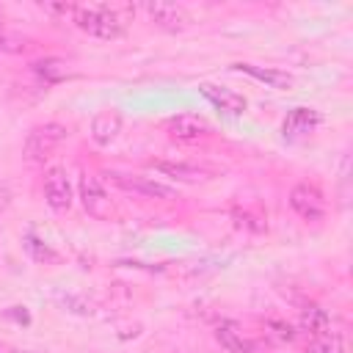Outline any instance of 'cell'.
I'll return each instance as SVG.
<instances>
[{"label":"cell","mask_w":353,"mask_h":353,"mask_svg":"<svg viewBox=\"0 0 353 353\" xmlns=\"http://www.w3.org/2000/svg\"><path fill=\"white\" fill-rule=\"evenodd\" d=\"M69 14H72V22L94 36V39H121L124 36V19L116 14V8H108V6H69Z\"/></svg>","instance_id":"6da1fadb"},{"label":"cell","mask_w":353,"mask_h":353,"mask_svg":"<svg viewBox=\"0 0 353 353\" xmlns=\"http://www.w3.org/2000/svg\"><path fill=\"white\" fill-rule=\"evenodd\" d=\"M66 132H69V130H66L61 121L36 124V127L28 132L25 143H22V157H25L28 163H41V160H47V157L66 141Z\"/></svg>","instance_id":"7a4b0ae2"},{"label":"cell","mask_w":353,"mask_h":353,"mask_svg":"<svg viewBox=\"0 0 353 353\" xmlns=\"http://www.w3.org/2000/svg\"><path fill=\"white\" fill-rule=\"evenodd\" d=\"M80 201H83L85 212L99 218V221H108L113 215V204H110V196H108L105 185L88 171L80 174Z\"/></svg>","instance_id":"3957f363"},{"label":"cell","mask_w":353,"mask_h":353,"mask_svg":"<svg viewBox=\"0 0 353 353\" xmlns=\"http://www.w3.org/2000/svg\"><path fill=\"white\" fill-rule=\"evenodd\" d=\"M290 207L303 221H323L325 218V196L317 185H309V182H298L290 190Z\"/></svg>","instance_id":"277c9868"},{"label":"cell","mask_w":353,"mask_h":353,"mask_svg":"<svg viewBox=\"0 0 353 353\" xmlns=\"http://www.w3.org/2000/svg\"><path fill=\"white\" fill-rule=\"evenodd\" d=\"M110 179L124 188V190H132L138 196H146V199H163V201H171L176 199V190L165 182H157L154 176H141V174H121V171H113Z\"/></svg>","instance_id":"5b68a950"},{"label":"cell","mask_w":353,"mask_h":353,"mask_svg":"<svg viewBox=\"0 0 353 353\" xmlns=\"http://www.w3.org/2000/svg\"><path fill=\"white\" fill-rule=\"evenodd\" d=\"M143 11L149 14V19L168 30V33H179V30H188L193 25V17L188 14L185 6H176V3H146Z\"/></svg>","instance_id":"8992f818"},{"label":"cell","mask_w":353,"mask_h":353,"mask_svg":"<svg viewBox=\"0 0 353 353\" xmlns=\"http://www.w3.org/2000/svg\"><path fill=\"white\" fill-rule=\"evenodd\" d=\"M44 199L55 212H66L72 207V182L66 168L52 165L44 174Z\"/></svg>","instance_id":"52a82bcc"},{"label":"cell","mask_w":353,"mask_h":353,"mask_svg":"<svg viewBox=\"0 0 353 353\" xmlns=\"http://www.w3.org/2000/svg\"><path fill=\"white\" fill-rule=\"evenodd\" d=\"M149 168H154L163 176H171L176 182H188V185H199V182H207L215 176L212 168L196 165V163H182V160H152Z\"/></svg>","instance_id":"ba28073f"},{"label":"cell","mask_w":353,"mask_h":353,"mask_svg":"<svg viewBox=\"0 0 353 353\" xmlns=\"http://www.w3.org/2000/svg\"><path fill=\"white\" fill-rule=\"evenodd\" d=\"M165 132L174 138V141H185V143H193L204 135H210V124L207 119L196 116V113H176L165 121Z\"/></svg>","instance_id":"9c48e42d"},{"label":"cell","mask_w":353,"mask_h":353,"mask_svg":"<svg viewBox=\"0 0 353 353\" xmlns=\"http://www.w3.org/2000/svg\"><path fill=\"white\" fill-rule=\"evenodd\" d=\"M199 91H201V97H204L207 102H212V105H215L221 113H226V116H240V113L248 108L245 97L237 94V91H232V88H223V85H215V83H201Z\"/></svg>","instance_id":"30bf717a"},{"label":"cell","mask_w":353,"mask_h":353,"mask_svg":"<svg viewBox=\"0 0 353 353\" xmlns=\"http://www.w3.org/2000/svg\"><path fill=\"white\" fill-rule=\"evenodd\" d=\"M215 339L229 350V353H256V345L243 334V328L232 320H221L215 328Z\"/></svg>","instance_id":"8fae6325"},{"label":"cell","mask_w":353,"mask_h":353,"mask_svg":"<svg viewBox=\"0 0 353 353\" xmlns=\"http://www.w3.org/2000/svg\"><path fill=\"white\" fill-rule=\"evenodd\" d=\"M320 124V113L312 110V108H292L281 124L284 130V138H301V135H309L314 127Z\"/></svg>","instance_id":"7c38bea8"},{"label":"cell","mask_w":353,"mask_h":353,"mask_svg":"<svg viewBox=\"0 0 353 353\" xmlns=\"http://www.w3.org/2000/svg\"><path fill=\"white\" fill-rule=\"evenodd\" d=\"M121 132V116L116 110H102L91 119V138L99 146H110Z\"/></svg>","instance_id":"4fadbf2b"},{"label":"cell","mask_w":353,"mask_h":353,"mask_svg":"<svg viewBox=\"0 0 353 353\" xmlns=\"http://www.w3.org/2000/svg\"><path fill=\"white\" fill-rule=\"evenodd\" d=\"M232 69L265 83L268 88H290L292 85V74L290 72H281V69H265V66H254V63H232Z\"/></svg>","instance_id":"5bb4252c"},{"label":"cell","mask_w":353,"mask_h":353,"mask_svg":"<svg viewBox=\"0 0 353 353\" xmlns=\"http://www.w3.org/2000/svg\"><path fill=\"white\" fill-rule=\"evenodd\" d=\"M301 328L309 334V336H328V328H331V317H328V312L325 309H320V306H314V303H309V306H303L301 309Z\"/></svg>","instance_id":"9a60e30c"},{"label":"cell","mask_w":353,"mask_h":353,"mask_svg":"<svg viewBox=\"0 0 353 353\" xmlns=\"http://www.w3.org/2000/svg\"><path fill=\"white\" fill-rule=\"evenodd\" d=\"M30 66H33V72H36L39 77H44V80H50V83H58V80L69 77L66 61H61V58H41V61H36V63H30Z\"/></svg>","instance_id":"2e32d148"},{"label":"cell","mask_w":353,"mask_h":353,"mask_svg":"<svg viewBox=\"0 0 353 353\" xmlns=\"http://www.w3.org/2000/svg\"><path fill=\"white\" fill-rule=\"evenodd\" d=\"M30 50V39L28 36H19L8 28L0 25V52H8V55H19V52H28Z\"/></svg>","instance_id":"e0dca14e"},{"label":"cell","mask_w":353,"mask_h":353,"mask_svg":"<svg viewBox=\"0 0 353 353\" xmlns=\"http://www.w3.org/2000/svg\"><path fill=\"white\" fill-rule=\"evenodd\" d=\"M25 248H28V254H30L36 262H41V265H52V262H58V254H55L47 243H41L36 234H28V237H25Z\"/></svg>","instance_id":"ac0fdd59"},{"label":"cell","mask_w":353,"mask_h":353,"mask_svg":"<svg viewBox=\"0 0 353 353\" xmlns=\"http://www.w3.org/2000/svg\"><path fill=\"white\" fill-rule=\"evenodd\" d=\"M306 353H342V342H339V336H317L306 347Z\"/></svg>","instance_id":"d6986e66"},{"label":"cell","mask_w":353,"mask_h":353,"mask_svg":"<svg viewBox=\"0 0 353 353\" xmlns=\"http://www.w3.org/2000/svg\"><path fill=\"white\" fill-rule=\"evenodd\" d=\"M61 303H63L69 312H77V314H91V312H94L91 303L83 301V298H77V295H61Z\"/></svg>","instance_id":"ffe728a7"},{"label":"cell","mask_w":353,"mask_h":353,"mask_svg":"<svg viewBox=\"0 0 353 353\" xmlns=\"http://www.w3.org/2000/svg\"><path fill=\"white\" fill-rule=\"evenodd\" d=\"M0 353H22V350H17V347H11L8 342H3V339H0Z\"/></svg>","instance_id":"44dd1931"}]
</instances>
